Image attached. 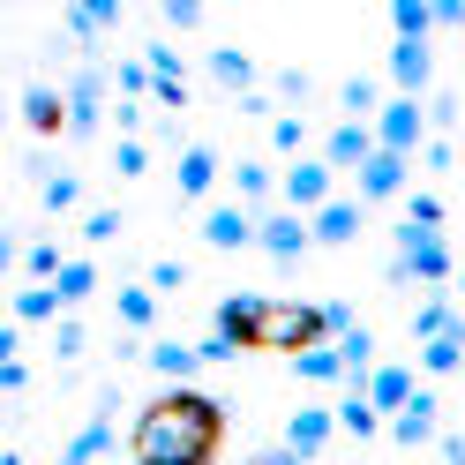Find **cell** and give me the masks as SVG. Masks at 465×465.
Listing matches in <instances>:
<instances>
[{
	"label": "cell",
	"mask_w": 465,
	"mask_h": 465,
	"mask_svg": "<svg viewBox=\"0 0 465 465\" xmlns=\"http://www.w3.org/2000/svg\"><path fill=\"white\" fill-rule=\"evenodd\" d=\"M135 465H218L225 450V405L211 391H158L151 405L135 413V435H128Z\"/></svg>",
	"instance_id": "obj_1"
},
{
	"label": "cell",
	"mask_w": 465,
	"mask_h": 465,
	"mask_svg": "<svg viewBox=\"0 0 465 465\" xmlns=\"http://www.w3.org/2000/svg\"><path fill=\"white\" fill-rule=\"evenodd\" d=\"M211 331H225L241 353H285V361L315 353V345H338L323 301H271V293H225Z\"/></svg>",
	"instance_id": "obj_2"
},
{
	"label": "cell",
	"mask_w": 465,
	"mask_h": 465,
	"mask_svg": "<svg viewBox=\"0 0 465 465\" xmlns=\"http://www.w3.org/2000/svg\"><path fill=\"white\" fill-rule=\"evenodd\" d=\"M458 285V263H450V241L443 232H420V225H398V255H391V285Z\"/></svg>",
	"instance_id": "obj_3"
},
{
	"label": "cell",
	"mask_w": 465,
	"mask_h": 465,
	"mask_svg": "<svg viewBox=\"0 0 465 465\" xmlns=\"http://www.w3.org/2000/svg\"><path fill=\"white\" fill-rule=\"evenodd\" d=\"M375 143L398 151V158H420V151H428V113H420V98H391L383 113H375Z\"/></svg>",
	"instance_id": "obj_4"
},
{
	"label": "cell",
	"mask_w": 465,
	"mask_h": 465,
	"mask_svg": "<svg viewBox=\"0 0 465 465\" xmlns=\"http://www.w3.org/2000/svg\"><path fill=\"white\" fill-rule=\"evenodd\" d=\"M285 211H301V218H315L323 203H338V173L323 165V158H301V165H285Z\"/></svg>",
	"instance_id": "obj_5"
},
{
	"label": "cell",
	"mask_w": 465,
	"mask_h": 465,
	"mask_svg": "<svg viewBox=\"0 0 465 465\" xmlns=\"http://www.w3.org/2000/svg\"><path fill=\"white\" fill-rule=\"evenodd\" d=\"M331 435H338V405H301V413L285 420V458L315 465V458L331 450Z\"/></svg>",
	"instance_id": "obj_6"
},
{
	"label": "cell",
	"mask_w": 465,
	"mask_h": 465,
	"mask_svg": "<svg viewBox=\"0 0 465 465\" xmlns=\"http://www.w3.org/2000/svg\"><path fill=\"white\" fill-rule=\"evenodd\" d=\"M203 241H211L218 255L255 248V241H263V218H255L248 203H211V211H203Z\"/></svg>",
	"instance_id": "obj_7"
},
{
	"label": "cell",
	"mask_w": 465,
	"mask_h": 465,
	"mask_svg": "<svg viewBox=\"0 0 465 465\" xmlns=\"http://www.w3.org/2000/svg\"><path fill=\"white\" fill-rule=\"evenodd\" d=\"M391 443L398 450H420V443H443V398H435L428 383L413 391V405H405V413L391 420Z\"/></svg>",
	"instance_id": "obj_8"
},
{
	"label": "cell",
	"mask_w": 465,
	"mask_h": 465,
	"mask_svg": "<svg viewBox=\"0 0 465 465\" xmlns=\"http://www.w3.org/2000/svg\"><path fill=\"white\" fill-rule=\"evenodd\" d=\"M375 151H383V143H375V128H368V121H338V128L323 135V151H315V158H323L331 173H361Z\"/></svg>",
	"instance_id": "obj_9"
},
{
	"label": "cell",
	"mask_w": 465,
	"mask_h": 465,
	"mask_svg": "<svg viewBox=\"0 0 465 465\" xmlns=\"http://www.w3.org/2000/svg\"><path fill=\"white\" fill-rule=\"evenodd\" d=\"M68 113H75L68 135H98V121H105V68H98V61H83V68L68 75Z\"/></svg>",
	"instance_id": "obj_10"
},
{
	"label": "cell",
	"mask_w": 465,
	"mask_h": 465,
	"mask_svg": "<svg viewBox=\"0 0 465 465\" xmlns=\"http://www.w3.org/2000/svg\"><path fill=\"white\" fill-rule=\"evenodd\" d=\"M271 255V263H301V255L315 248V232H308V218L301 211H263V241H255Z\"/></svg>",
	"instance_id": "obj_11"
},
{
	"label": "cell",
	"mask_w": 465,
	"mask_h": 465,
	"mask_svg": "<svg viewBox=\"0 0 465 465\" xmlns=\"http://www.w3.org/2000/svg\"><path fill=\"white\" fill-rule=\"evenodd\" d=\"M405 173H413V158L375 151V158L353 173V188H361V203H398V195H405Z\"/></svg>",
	"instance_id": "obj_12"
},
{
	"label": "cell",
	"mask_w": 465,
	"mask_h": 465,
	"mask_svg": "<svg viewBox=\"0 0 465 465\" xmlns=\"http://www.w3.org/2000/svg\"><path fill=\"white\" fill-rule=\"evenodd\" d=\"M361 225H368V203L361 195H338V203H323V211L308 218V232L323 248H345V241H361Z\"/></svg>",
	"instance_id": "obj_13"
},
{
	"label": "cell",
	"mask_w": 465,
	"mask_h": 465,
	"mask_svg": "<svg viewBox=\"0 0 465 465\" xmlns=\"http://www.w3.org/2000/svg\"><path fill=\"white\" fill-rule=\"evenodd\" d=\"M361 391H368V405H375L383 420H398L405 405H413V391H420V383H413V368H398V361H375V375H368Z\"/></svg>",
	"instance_id": "obj_14"
},
{
	"label": "cell",
	"mask_w": 465,
	"mask_h": 465,
	"mask_svg": "<svg viewBox=\"0 0 465 465\" xmlns=\"http://www.w3.org/2000/svg\"><path fill=\"white\" fill-rule=\"evenodd\" d=\"M428 83H435V53H428L420 38H398V45H391V91H398V98H420Z\"/></svg>",
	"instance_id": "obj_15"
},
{
	"label": "cell",
	"mask_w": 465,
	"mask_h": 465,
	"mask_svg": "<svg viewBox=\"0 0 465 465\" xmlns=\"http://www.w3.org/2000/svg\"><path fill=\"white\" fill-rule=\"evenodd\" d=\"M173 188H181V203H203L218 188V151L211 143H188V151L173 158Z\"/></svg>",
	"instance_id": "obj_16"
},
{
	"label": "cell",
	"mask_w": 465,
	"mask_h": 465,
	"mask_svg": "<svg viewBox=\"0 0 465 465\" xmlns=\"http://www.w3.org/2000/svg\"><path fill=\"white\" fill-rule=\"evenodd\" d=\"M23 121H31V135H68V128H75L68 91H53V83H31V91H23Z\"/></svg>",
	"instance_id": "obj_17"
},
{
	"label": "cell",
	"mask_w": 465,
	"mask_h": 465,
	"mask_svg": "<svg viewBox=\"0 0 465 465\" xmlns=\"http://www.w3.org/2000/svg\"><path fill=\"white\" fill-rule=\"evenodd\" d=\"M143 361H151V368L165 375V383H173V391H181V383H188V375L203 368V353H195V345H181V338H158V345H143Z\"/></svg>",
	"instance_id": "obj_18"
},
{
	"label": "cell",
	"mask_w": 465,
	"mask_h": 465,
	"mask_svg": "<svg viewBox=\"0 0 465 465\" xmlns=\"http://www.w3.org/2000/svg\"><path fill=\"white\" fill-rule=\"evenodd\" d=\"M338 428L353 435V443H375V435H391V420L368 405V391H345V398H338Z\"/></svg>",
	"instance_id": "obj_19"
},
{
	"label": "cell",
	"mask_w": 465,
	"mask_h": 465,
	"mask_svg": "<svg viewBox=\"0 0 465 465\" xmlns=\"http://www.w3.org/2000/svg\"><path fill=\"white\" fill-rule=\"evenodd\" d=\"M211 83H218V91H241V98H255V61H248L241 45H218V53H211Z\"/></svg>",
	"instance_id": "obj_20"
},
{
	"label": "cell",
	"mask_w": 465,
	"mask_h": 465,
	"mask_svg": "<svg viewBox=\"0 0 465 465\" xmlns=\"http://www.w3.org/2000/svg\"><path fill=\"white\" fill-rule=\"evenodd\" d=\"M458 368H465V323L420 345V375H435V383H443V375H458Z\"/></svg>",
	"instance_id": "obj_21"
},
{
	"label": "cell",
	"mask_w": 465,
	"mask_h": 465,
	"mask_svg": "<svg viewBox=\"0 0 465 465\" xmlns=\"http://www.w3.org/2000/svg\"><path fill=\"white\" fill-rule=\"evenodd\" d=\"M271 188H278V181H271V165H263V158H241V165H232V203H248L255 218H263Z\"/></svg>",
	"instance_id": "obj_22"
},
{
	"label": "cell",
	"mask_w": 465,
	"mask_h": 465,
	"mask_svg": "<svg viewBox=\"0 0 465 465\" xmlns=\"http://www.w3.org/2000/svg\"><path fill=\"white\" fill-rule=\"evenodd\" d=\"M338 105H345V121H368V128H375V113H383L391 98H383V83H375V75H345Z\"/></svg>",
	"instance_id": "obj_23"
},
{
	"label": "cell",
	"mask_w": 465,
	"mask_h": 465,
	"mask_svg": "<svg viewBox=\"0 0 465 465\" xmlns=\"http://www.w3.org/2000/svg\"><path fill=\"white\" fill-rule=\"evenodd\" d=\"M458 323H465V315H458L443 293H428V301L413 308V338H420V345H428V338H443V331H458Z\"/></svg>",
	"instance_id": "obj_24"
},
{
	"label": "cell",
	"mask_w": 465,
	"mask_h": 465,
	"mask_svg": "<svg viewBox=\"0 0 465 465\" xmlns=\"http://www.w3.org/2000/svg\"><path fill=\"white\" fill-rule=\"evenodd\" d=\"M113 23H121L113 0H83V8H68V38H105Z\"/></svg>",
	"instance_id": "obj_25"
},
{
	"label": "cell",
	"mask_w": 465,
	"mask_h": 465,
	"mask_svg": "<svg viewBox=\"0 0 465 465\" xmlns=\"http://www.w3.org/2000/svg\"><path fill=\"white\" fill-rule=\"evenodd\" d=\"M68 301H61V285H31V293H15V331L23 323H53Z\"/></svg>",
	"instance_id": "obj_26"
},
{
	"label": "cell",
	"mask_w": 465,
	"mask_h": 465,
	"mask_svg": "<svg viewBox=\"0 0 465 465\" xmlns=\"http://www.w3.org/2000/svg\"><path fill=\"white\" fill-rule=\"evenodd\" d=\"M113 308H121L128 331H151V323H158V293H151V285H121V293H113Z\"/></svg>",
	"instance_id": "obj_27"
},
{
	"label": "cell",
	"mask_w": 465,
	"mask_h": 465,
	"mask_svg": "<svg viewBox=\"0 0 465 465\" xmlns=\"http://www.w3.org/2000/svg\"><path fill=\"white\" fill-rule=\"evenodd\" d=\"M293 375H301V383H353V375H345V361H338V345H315V353H301Z\"/></svg>",
	"instance_id": "obj_28"
},
{
	"label": "cell",
	"mask_w": 465,
	"mask_h": 465,
	"mask_svg": "<svg viewBox=\"0 0 465 465\" xmlns=\"http://www.w3.org/2000/svg\"><path fill=\"white\" fill-rule=\"evenodd\" d=\"M113 91H121L128 105L158 98V75H151V61H113Z\"/></svg>",
	"instance_id": "obj_29"
},
{
	"label": "cell",
	"mask_w": 465,
	"mask_h": 465,
	"mask_svg": "<svg viewBox=\"0 0 465 465\" xmlns=\"http://www.w3.org/2000/svg\"><path fill=\"white\" fill-rule=\"evenodd\" d=\"M53 285H61V301H68V308H83V301L98 293V263H91V255H68V271L53 278Z\"/></svg>",
	"instance_id": "obj_30"
},
{
	"label": "cell",
	"mask_w": 465,
	"mask_h": 465,
	"mask_svg": "<svg viewBox=\"0 0 465 465\" xmlns=\"http://www.w3.org/2000/svg\"><path fill=\"white\" fill-rule=\"evenodd\" d=\"M391 31L428 45V31H435V0H398V8H391Z\"/></svg>",
	"instance_id": "obj_31"
},
{
	"label": "cell",
	"mask_w": 465,
	"mask_h": 465,
	"mask_svg": "<svg viewBox=\"0 0 465 465\" xmlns=\"http://www.w3.org/2000/svg\"><path fill=\"white\" fill-rule=\"evenodd\" d=\"M271 151H285V158H308V121H301V113H278V121H271Z\"/></svg>",
	"instance_id": "obj_32"
},
{
	"label": "cell",
	"mask_w": 465,
	"mask_h": 465,
	"mask_svg": "<svg viewBox=\"0 0 465 465\" xmlns=\"http://www.w3.org/2000/svg\"><path fill=\"white\" fill-rule=\"evenodd\" d=\"M23 271H31L38 285H53V278H61V271H68V255H61V248H53V241H31V248H23Z\"/></svg>",
	"instance_id": "obj_33"
},
{
	"label": "cell",
	"mask_w": 465,
	"mask_h": 465,
	"mask_svg": "<svg viewBox=\"0 0 465 465\" xmlns=\"http://www.w3.org/2000/svg\"><path fill=\"white\" fill-rule=\"evenodd\" d=\"M38 203H45V211H75V203H83V181H75V173H53V181L38 188Z\"/></svg>",
	"instance_id": "obj_34"
},
{
	"label": "cell",
	"mask_w": 465,
	"mask_h": 465,
	"mask_svg": "<svg viewBox=\"0 0 465 465\" xmlns=\"http://www.w3.org/2000/svg\"><path fill=\"white\" fill-rule=\"evenodd\" d=\"M405 225H420V232H443V195H405Z\"/></svg>",
	"instance_id": "obj_35"
},
{
	"label": "cell",
	"mask_w": 465,
	"mask_h": 465,
	"mask_svg": "<svg viewBox=\"0 0 465 465\" xmlns=\"http://www.w3.org/2000/svg\"><path fill=\"white\" fill-rule=\"evenodd\" d=\"M143 285H151V293H181V285H188V263H173V255H158Z\"/></svg>",
	"instance_id": "obj_36"
},
{
	"label": "cell",
	"mask_w": 465,
	"mask_h": 465,
	"mask_svg": "<svg viewBox=\"0 0 465 465\" xmlns=\"http://www.w3.org/2000/svg\"><path fill=\"white\" fill-rule=\"evenodd\" d=\"M113 165H121V173H128V181H135V173H143V165H151V151H143V143L128 135V143H113Z\"/></svg>",
	"instance_id": "obj_37"
},
{
	"label": "cell",
	"mask_w": 465,
	"mask_h": 465,
	"mask_svg": "<svg viewBox=\"0 0 465 465\" xmlns=\"http://www.w3.org/2000/svg\"><path fill=\"white\" fill-rule=\"evenodd\" d=\"M195 23H203L195 0H165V31H195Z\"/></svg>",
	"instance_id": "obj_38"
},
{
	"label": "cell",
	"mask_w": 465,
	"mask_h": 465,
	"mask_svg": "<svg viewBox=\"0 0 465 465\" xmlns=\"http://www.w3.org/2000/svg\"><path fill=\"white\" fill-rule=\"evenodd\" d=\"M113 232H121V211H91L83 218V241H113Z\"/></svg>",
	"instance_id": "obj_39"
},
{
	"label": "cell",
	"mask_w": 465,
	"mask_h": 465,
	"mask_svg": "<svg viewBox=\"0 0 465 465\" xmlns=\"http://www.w3.org/2000/svg\"><path fill=\"white\" fill-rule=\"evenodd\" d=\"M53 353H61V361H75V353H83V323H75V315H68L61 331H53Z\"/></svg>",
	"instance_id": "obj_40"
},
{
	"label": "cell",
	"mask_w": 465,
	"mask_h": 465,
	"mask_svg": "<svg viewBox=\"0 0 465 465\" xmlns=\"http://www.w3.org/2000/svg\"><path fill=\"white\" fill-rule=\"evenodd\" d=\"M195 353H203V368H211V361H232V353H241V345H232L225 331H211V338H203V345H195Z\"/></svg>",
	"instance_id": "obj_41"
},
{
	"label": "cell",
	"mask_w": 465,
	"mask_h": 465,
	"mask_svg": "<svg viewBox=\"0 0 465 465\" xmlns=\"http://www.w3.org/2000/svg\"><path fill=\"white\" fill-rule=\"evenodd\" d=\"M308 91H315V83H308L301 68H285V75H278V98H293V105H308Z\"/></svg>",
	"instance_id": "obj_42"
},
{
	"label": "cell",
	"mask_w": 465,
	"mask_h": 465,
	"mask_svg": "<svg viewBox=\"0 0 465 465\" xmlns=\"http://www.w3.org/2000/svg\"><path fill=\"white\" fill-rule=\"evenodd\" d=\"M113 128H121V143H128V135L143 128V105H128V98H121V105H113Z\"/></svg>",
	"instance_id": "obj_43"
},
{
	"label": "cell",
	"mask_w": 465,
	"mask_h": 465,
	"mask_svg": "<svg viewBox=\"0 0 465 465\" xmlns=\"http://www.w3.org/2000/svg\"><path fill=\"white\" fill-rule=\"evenodd\" d=\"M465 23V0H435V31H458Z\"/></svg>",
	"instance_id": "obj_44"
},
{
	"label": "cell",
	"mask_w": 465,
	"mask_h": 465,
	"mask_svg": "<svg viewBox=\"0 0 465 465\" xmlns=\"http://www.w3.org/2000/svg\"><path fill=\"white\" fill-rule=\"evenodd\" d=\"M420 165H428V173H443V165H450V143H443V135H428V151H420Z\"/></svg>",
	"instance_id": "obj_45"
},
{
	"label": "cell",
	"mask_w": 465,
	"mask_h": 465,
	"mask_svg": "<svg viewBox=\"0 0 465 465\" xmlns=\"http://www.w3.org/2000/svg\"><path fill=\"white\" fill-rule=\"evenodd\" d=\"M435 450H443V465H465V435H443Z\"/></svg>",
	"instance_id": "obj_46"
},
{
	"label": "cell",
	"mask_w": 465,
	"mask_h": 465,
	"mask_svg": "<svg viewBox=\"0 0 465 465\" xmlns=\"http://www.w3.org/2000/svg\"><path fill=\"white\" fill-rule=\"evenodd\" d=\"M255 465H293V458H285V450H271V458H255Z\"/></svg>",
	"instance_id": "obj_47"
},
{
	"label": "cell",
	"mask_w": 465,
	"mask_h": 465,
	"mask_svg": "<svg viewBox=\"0 0 465 465\" xmlns=\"http://www.w3.org/2000/svg\"><path fill=\"white\" fill-rule=\"evenodd\" d=\"M458 293H465V263H458Z\"/></svg>",
	"instance_id": "obj_48"
},
{
	"label": "cell",
	"mask_w": 465,
	"mask_h": 465,
	"mask_svg": "<svg viewBox=\"0 0 465 465\" xmlns=\"http://www.w3.org/2000/svg\"><path fill=\"white\" fill-rule=\"evenodd\" d=\"M53 465H75V458H68V450H61V458H53Z\"/></svg>",
	"instance_id": "obj_49"
}]
</instances>
